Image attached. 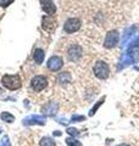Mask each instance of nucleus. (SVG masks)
Instances as JSON below:
<instances>
[{"label": "nucleus", "instance_id": "9", "mask_svg": "<svg viewBox=\"0 0 139 146\" xmlns=\"http://www.w3.org/2000/svg\"><path fill=\"white\" fill-rule=\"evenodd\" d=\"M23 123L27 125H31V124H40L43 125L45 123V118L43 116H29L28 118H26Z\"/></svg>", "mask_w": 139, "mask_h": 146}, {"label": "nucleus", "instance_id": "10", "mask_svg": "<svg viewBox=\"0 0 139 146\" xmlns=\"http://www.w3.org/2000/svg\"><path fill=\"white\" fill-rule=\"evenodd\" d=\"M56 27V21L51 16H46L43 18V28L46 31H53Z\"/></svg>", "mask_w": 139, "mask_h": 146}, {"label": "nucleus", "instance_id": "21", "mask_svg": "<svg viewBox=\"0 0 139 146\" xmlns=\"http://www.w3.org/2000/svg\"><path fill=\"white\" fill-rule=\"evenodd\" d=\"M0 146H10V143H9L7 136H5V138L1 140V143H0Z\"/></svg>", "mask_w": 139, "mask_h": 146}, {"label": "nucleus", "instance_id": "7", "mask_svg": "<svg viewBox=\"0 0 139 146\" xmlns=\"http://www.w3.org/2000/svg\"><path fill=\"white\" fill-rule=\"evenodd\" d=\"M82 52H83V50H82V48L80 46V45H72L67 51L68 60L70 61H77L78 58L82 56Z\"/></svg>", "mask_w": 139, "mask_h": 146}, {"label": "nucleus", "instance_id": "6", "mask_svg": "<svg viewBox=\"0 0 139 146\" xmlns=\"http://www.w3.org/2000/svg\"><path fill=\"white\" fill-rule=\"evenodd\" d=\"M46 65H48V68L50 71L55 72V71H59L60 68L63 66V61L60 56H51L48 60V63H46Z\"/></svg>", "mask_w": 139, "mask_h": 146}, {"label": "nucleus", "instance_id": "22", "mask_svg": "<svg viewBox=\"0 0 139 146\" xmlns=\"http://www.w3.org/2000/svg\"><path fill=\"white\" fill-rule=\"evenodd\" d=\"M84 119H86L84 116H73L72 117V121H75V122H77V121H84Z\"/></svg>", "mask_w": 139, "mask_h": 146}, {"label": "nucleus", "instance_id": "15", "mask_svg": "<svg viewBox=\"0 0 139 146\" xmlns=\"http://www.w3.org/2000/svg\"><path fill=\"white\" fill-rule=\"evenodd\" d=\"M39 146H56V144H55V141L53 139H50V138H43V139L40 140Z\"/></svg>", "mask_w": 139, "mask_h": 146}, {"label": "nucleus", "instance_id": "13", "mask_svg": "<svg viewBox=\"0 0 139 146\" xmlns=\"http://www.w3.org/2000/svg\"><path fill=\"white\" fill-rule=\"evenodd\" d=\"M57 82L60 84H67L71 82V74L68 72H63V73H60L59 77H57Z\"/></svg>", "mask_w": 139, "mask_h": 146}, {"label": "nucleus", "instance_id": "20", "mask_svg": "<svg viewBox=\"0 0 139 146\" xmlns=\"http://www.w3.org/2000/svg\"><path fill=\"white\" fill-rule=\"evenodd\" d=\"M67 133L70 134V135H72V136H78V130L77 129H75V128H68L67 129Z\"/></svg>", "mask_w": 139, "mask_h": 146}, {"label": "nucleus", "instance_id": "17", "mask_svg": "<svg viewBox=\"0 0 139 146\" xmlns=\"http://www.w3.org/2000/svg\"><path fill=\"white\" fill-rule=\"evenodd\" d=\"M104 101H105V98H101V99L99 100V101L95 104V106H94V107H93V108L90 110V112H89V116H93V115H94V113H95L96 111H98V108L101 106V104H103Z\"/></svg>", "mask_w": 139, "mask_h": 146}, {"label": "nucleus", "instance_id": "16", "mask_svg": "<svg viewBox=\"0 0 139 146\" xmlns=\"http://www.w3.org/2000/svg\"><path fill=\"white\" fill-rule=\"evenodd\" d=\"M132 32H133V28H129V29H127V31H126V33L123 34V39H122V44H123V45H126L128 40L133 36Z\"/></svg>", "mask_w": 139, "mask_h": 146}, {"label": "nucleus", "instance_id": "12", "mask_svg": "<svg viewBox=\"0 0 139 146\" xmlns=\"http://www.w3.org/2000/svg\"><path fill=\"white\" fill-rule=\"evenodd\" d=\"M33 58L37 65H41L44 61V51L41 49H35L33 54Z\"/></svg>", "mask_w": 139, "mask_h": 146}, {"label": "nucleus", "instance_id": "24", "mask_svg": "<svg viewBox=\"0 0 139 146\" xmlns=\"http://www.w3.org/2000/svg\"><path fill=\"white\" fill-rule=\"evenodd\" d=\"M0 93H1V90H0Z\"/></svg>", "mask_w": 139, "mask_h": 146}, {"label": "nucleus", "instance_id": "1", "mask_svg": "<svg viewBox=\"0 0 139 146\" xmlns=\"http://www.w3.org/2000/svg\"><path fill=\"white\" fill-rule=\"evenodd\" d=\"M1 83L9 90H16L21 88V79L17 74H5L1 78Z\"/></svg>", "mask_w": 139, "mask_h": 146}, {"label": "nucleus", "instance_id": "4", "mask_svg": "<svg viewBox=\"0 0 139 146\" xmlns=\"http://www.w3.org/2000/svg\"><path fill=\"white\" fill-rule=\"evenodd\" d=\"M118 39H120V34L117 31H111L106 34V38H105V42H104V46L111 49L116 46V44L118 43Z\"/></svg>", "mask_w": 139, "mask_h": 146}, {"label": "nucleus", "instance_id": "8", "mask_svg": "<svg viewBox=\"0 0 139 146\" xmlns=\"http://www.w3.org/2000/svg\"><path fill=\"white\" fill-rule=\"evenodd\" d=\"M40 5L41 9L45 11V13H48L49 16H51L56 12V6L53 3V0H40Z\"/></svg>", "mask_w": 139, "mask_h": 146}, {"label": "nucleus", "instance_id": "14", "mask_svg": "<svg viewBox=\"0 0 139 146\" xmlns=\"http://www.w3.org/2000/svg\"><path fill=\"white\" fill-rule=\"evenodd\" d=\"M0 117H1V119L4 122H7V123H12L13 121H15V117H13L11 113H9V112H3L1 115H0Z\"/></svg>", "mask_w": 139, "mask_h": 146}, {"label": "nucleus", "instance_id": "18", "mask_svg": "<svg viewBox=\"0 0 139 146\" xmlns=\"http://www.w3.org/2000/svg\"><path fill=\"white\" fill-rule=\"evenodd\" d=\"M66 144L68 146H81V143L75 138H68L66 139Z\"/></svg>", "mask_w": 139, "mask_h": 146}, {"label": "nucleus", "instance_id": "19", "mask_svg": "<svg viewBox=\"0 0 139 146\" xmlns=\"http://www.w3.org/2000/svg\"><path fill=\"white\" fill-rule=\"evenodd\" d=\"M13 1H15V0H0V6H1V7H6V6H9Z\"/></svg>", "mask_w": 139, "mask_h": 146}, {"label": "nucleus", "instance_id": "23", "mask_svg": "<svg viewBox=\"0 0 139 146\" xmlns=\"http://www.w3.org/2000/svg\"><path fill=\"white\" fill-rule=\"evenodd\" d=\"M118 146H129V145H127V144H121V145H118Z\"/></svg>", "mask_w": 139, "mask_h": 146}, {"label": "nucleus", "instance_id": "3", "mask_svg": "<svg viewBox=\"0 0 139 146\" xmlns=\"http://www.w3.org/2000/svg\"><path fill=\"white\" fill-rule=\"evenodd\" d=\"M46 85H48V80H46V78L44 76H35L32 78V82H31V86L32 89H33L34 91H41L43 89L46 88Z\"/></svg>", "mask_w": 139, "mask_h": 146}, {"label": "nucleus", "instance_id": "2", "mask_svg": "<svg viewBox=\"0 0 139 146\" xmlns=\"http://www.w3.org/2000/svg\"><path fill=\"white\" fill-rule=\"evenodd\" d=\"M110 68L108 66V63L104 61H98L94 66V74L98 77L99 79H106L109 77Z\"/></svg>", "mask_w": 139, "mask_h": 146}, {"label": "nucleus", "instance_id": "11", "mask_svg": "<svg viewBox=\"0 0 139 146\" xmlns=\"http://www.w3.org/2000/svg\"><path fill=\"white\" fill-rule=\"evenodd\" d=\"M56 111H57V105L55 102H50L43 107V112L46 113V115H55Z\"/></svg>", "mask_w": 139, "mask_h": 146}, {"label": "nucleus", "instance_id": "5", "mask_svg": "<svg viewBox=\"0 0 139 146\" xmlns=\"http://www.w3.org/2000/svg\"><path fill=\"white\" fill-rule=\"evenodd\" d=\"M81 28V21L78 18H70L65 22V26H63V29L66 33L71 34V33H75L78 29Z\"/></svg>", "mask_w": 139, "mask_h": 146}]
</instances>
